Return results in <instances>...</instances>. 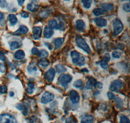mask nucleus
Here are the masks:
<instances>
[{
  "label": "nucleus",
  "instance_id": "nucleus-1",
  "mask_svg": "<svg viewBox=\"0 0 130 123\" xmlns=\"http://www.w3.org/2000/svg\"><path fill=\"white\" fill-rule=\"evenodd\" d=\"M72 62L77 66H83L85 65V58L76 51H73L70 53Z\"/></svg>",
  "mask_w": 130,
  "mask_h": 123
},
{
  "label": "nucleus",
  "instance_id": "nucleus-2",
  "mask_svg": "<svg viewBox=\"0 0 130 123\" xmlns=\"http://www.w3.org/2000/svg\"><path fill=\"white\" fill-rule=\"evenodd\" d=\"M75 43H76V45H77V47L83 50L87 53H88V54L91 53V50H90L89 45L81 36H76V37H75Z\"/></svg>",
  "mask_w": 130,
  "mask_h": 123
},
{
  "label": "nucleus",
  "instance_id": "nucleus-3",
  "mask_svg": "<svg viewBox=\"0 0 130 123\" xmlns=\"http://www.w3.org/2000/svg\"><path fill=\"white\" fill-rule=\"evenodd\" d=\"M124 29V25L121 20L118 18H116L113 22V34L115 36L121 33Z\"/></svg>",
  "mask_w": 130,
  "mask_h": 123
},
{
  "label": "nucleus",
  "instance_id": "nucleus-4",
  "mask_svg": "<svg viewBox=\"0 0 130 123\" xmlns=\"http://www.w3.org/2000/svg\"><path fill=\"white\" fill-rule=\"evenodd\" d=\"M72 80V76L69 74H62L58 78V82L64 88H67L68 84Z\"/></svg>",
  "mask_w": 130,
  "mask_h": 123
},
{
  "label": "nucleus",
  "instance_id": "nucleus-5",
  "mask_svg": "<svg viewBox=\"0 0 130 123\" xmlns=\"http://www.w3.org/2000/svg\"><path fill=\"white\" fill-rule=\"evenodd\" d=\"M124 86V83L120 80H114L110 85L109 89L112 91H118Z\"/></svg>",
  "mask_w": 130,
  "mask_h": 123
},
{
  "label": "nucleus",
  "instance_id": "nucleus-6",
  "mask_svg": "<svg viewBox=\"0 0 130 123\" xmlns=\"http://www.w3.org/2000/svg\"><path fill=\"white\" fill-rule=\"evenodd\" d=\"M0 123H16V121L13 116L9 114H2L0 115Z\"/></svg>",
  "mask_w": 130,
  "mask_h": 123
},
{
  "label": "nucleus",
  "instance_id": "nucleus-7",
  "mask_svg": "<svg viewBox=\"0 0 130 123\" xmlns=\"http://www.w3.org/2000/svg\"><path fill=\"white\" fill-rule=\"evenodd\" d=\"M48 25L49 27H50L51 29H62V27L64 26V23L62 21H59L57 22L55 19H51L50 22H48Z\"/></svg>",
  "mask_w": 130,
  "mask_h": 123
},
{
  "label": "nucleus",
  "instance_id": "nucleus-8",
  "mask_svg": "<svg viewBox=\"0 0 130 123\" xmlns=\"http://www.w3.org/2000/svg\"><path fill=\"white\" fill-rule=\"evenodd\" d=\"M54 95L52 93L50 92H45L43 94L41 98V102L42 104H47V103L50 102L54 99Z\"/></svg>",
  "mask_w": 130,
  "mask_h": 123
},
{
  "label": "nucleus",
  "instance_id": "nucleus-9",
  "mask_svg": "<svg viewBox=\"0 0 130 123\" xmlns=\"http://www.w3.org/2000/svg\"><path fill=\"white\" fill-rule=\"evenodd\" d=\"M70 99L71 100L72 103L74 104H76L79 102L80 97L78 93L75 90H71L69 92Z\"/></svg>",
  "mask_w": 130,
  "mask_h": 123
},
{
  "label": "nucleus",
  "instance_id": "nucleus-10",
  "mask_svg": "<svg viewBox=\"0 0 130 123\" xmlns=\"http://www.w3.org/2000/svg\"><path fill=\"white\" fill-rule=\"evenodd\" d=\"M55 72H56L55 70L53 68H50L47 71V72L45 74V77L49 82H53L54 77L55 76Z\"/></svg>",
  "mask_w": 130,
  "mask_h": 123
},
{
  "label": "nucleus",
  "instance_id": "nucleus-11",
  "mask_svg": "<svg viewBox=\"0 0 130 123\" xmlns=\"http://www.w3.org/2000/svg\"><path fill=\"white\" fill-rule=\"evenodd\" d=\"M32 32H33V34H32L33 38L36 40H39L41 36L42 28L40 27H34L32 29Z\"/></svg>",
  "mask_w": 130,
  "mask_h": 123
},
{
  "label": "nucleus",
  "instance_id": "nucleus-12",
  "mask_svg": "<svg viewBox=\"0 0 130 123\" xmlns=\"http://www.w3.org/2000/svg\"><path fill=\"white\" fill-rule=\"evenodd\" d=\"M94 22L96 24V25L100 27H105L107 24V22L105 19L103 18H97L94 19Z\"/></svg>",
  "mask_w": 130,
  "mask_h": 123
},
{
  "label": "nucleus",
  "instance_id": "nucleus-13",
  "mask_svg": "<svg viewBox=\"0 0 130 123\" xmlns=\"http://www.w3.org/2000/svg\"><path fill=\"white\" fill-rule=\"evenodd\" d=\"M75 26L78 31H83L85 29V24L82 19H77L75 22Z\"/></svg>",
  "mask_w": 130,
  "mask_h": 123
},
{
  "label": "nucleus",
  "instance_id": "nucleus-14",
  "mask_svg": "<svg viewBox=\"0 0 130 123\" xmlns=\"http://www.w3.org/2000/svg\"><path fill=\"white\" fill-rule=\"evenodd\" d=\"M29 31L28 28L25 25H21L17 31L14 32V34L16 35H22V34H25L27 33Z\"/></svg>",
  "mask_w": 130,
  "mask_h": 123
},
{
  "label": "nucleus",
  "instance_id": "nucleus-15",
  "mask_svg": "<svg viewBox=\"0 0 130 123\" xmlns=\"http://www.w3.org/2000/svg\"><path fill=\"white\" fill-rule=\"evenodd\" d=\"M94 122V118L92 115H84L81 118V123H93Z\"/></svg>",
  "mask_w": 130,
  "mask_h": 123
},
{
  "label": "nucleus",
  "instance_id": "nucleus-16",
  "mask_svg": "<svg viewBox=\"0 0 130 123\" xmlns=\"http://www.w3.org/2000/svg\"><path fill=\"white\" fill-rule=\"evenodd\" d=\"M96 79H94V78L90 77L89 79V80L87 82V84H86V88L88 89H91L93 88H94L95 86H96Z\"/></svg>",
  "mask_w": 130,
  "mask_h": 123
},
{
  "label": "nucleus",
  "instance_id": "nucleus-17",
  "mask_svg": "<svg viewBox=\"0 0 130 123\" xmlns=\"http://www.w3.org/2000/svg\"><path fill=\"white\" fill-rule=\"evenodd\" d=\"M53 29H51L50 27H46L44 29V36L46 38H50L51 37L53 36Z\"/></svg>",
  "mask_w": 130,
  "mask_h": 123
},
{
  "label": "nucleus",
  "instance_id": "nucleus-18",
  "mask_svg": "<svg viewBox=\"0 0 130 123\" xmlns=\"http://www.w3.org/2000/svg\"><path fill=\"white\" fill-rule=\"evenodd\" d=\"M14 58L18 60H23L25 58V53L22 50H18L14 53Z\"/></svg>",
  "mask_w": 130,
  "mask_h": 123
},
{
  "label": "nucleus",
  "instance_id": "nucleus-19",
  "mask_svg": "<svg viewBox=\"0 0 130 123\" xmlns=\"http://www.w3.org/2000/svg\"><path fill=\"white\" fill-rule=\"evenodd\" d=\"M100 7L105 12L109 11V10H112L114 9L113 5L111 3H102L100 4Z\"/></svg>",
  "mask_w": 130,
  "mask_h": 123
},
{
  "label": "nucleus",
  "instance_id": "nucleus-20",
  "mask_svg": "<svg viewBox=\"0 0 130 123\" xmlns=\"http://www.w3.org/2000/svg\"><path fill=\"white\" fill-rule=\"evenodd\" d=\"M8 19H9V22H10V25H12V26L16 25L17 22H18V19H17L16 15L13 14H9V16H8Z\"/></svg>",
  "mask_w": 130,
  "mask_h": 123
},
{
  "label": "nucleus",
  "instance_id": "nucleus-21",
  "mask_svg": "<svg viewBox=\"0 0 130 123\" xmlns=\"http://www.w3.org/2000/svg\"><path fill=\"white\" fill-rule=\"evenodd\" d=\"M27 10L31 11V12H34L39 9V5L33 3H29V4L27 5Z\"/></svg>",
  "mask_w": 130,
  "mask_h": 123
},
{
  "label": "nucleus",
  "instance_id": "nucleus-22",
  "mask_svg": "<svg viewBox=\"0 0 130 123\" xmlns=\"http://www.w3.org/2000/svg\"><path fill=\"white\" fill-rule=\"evenodd\" d=\"M27 87L26 89L27 93L31 95L34 92L35 84L32 82H29V83L27 84Z\"/></svg>",
  "mask_w": 130,
  "mask_h": 123
},
{
  "label": "nucleus",
  "instance_id": "nucleus-23",
  "mask_svg": "<svg viewBox=\"0 0 130 123\" xmlns=\"http://www.w3.org/2000/svg\"><path fill=\"white\" fill-rule=\"evenodd\" d=\"M64 42V39L62 38H57L54 40V44H55V49L60 48Z\"/></svg>",
  "mask_w": 130,
  "mask_h": 123
},
{
  "label": "nucleus",
  "instance_id": "nucleus-24",
  "mask_svg": "<svg viewBox=\"0 0 130 123\" xmlns=\"http://www.w3.org/2000/svg\"><path fill=\"white\" fill-rule=\"evenodd\" d=\"M92 12H93L94 15H95L96 16H102V15H104L106 13L105 10H104L102 9H99V8H96V9H94Z\"/></svg>",
  "mask_w": 130,
  "mask_h": 123
},
{
  "label": "nucleus",
  "instance_id": "nucleus-25",
  "mask_svg": "<svg viewBox=\"0 0 130 123\" xmlns=\"http://www.w3.org/2000/svg\"><path fill=\"white\" fill-rule=\"evenodd\" d=\"M37 67L36 66L34 62H32V63L30 64L27 67V71L29 73H34V72H36L37 71Z\"/></svg>",
  "mask_w": 130,
  "mask_h": 123
},
{
  "label": "nucleus",
  "instance_id": "nucleus-26",
  "mask_svg": "<svg viewBox=\"0 0 130 123\" xmlns=\"http://www.w3.org/2000/svg\"><path fill=\"white\" fill-rule=\"evenodd\" d=\"M55 69H56V71L59 73H64V72L67 71V68L64 67L61 64H57L55 66Z\"/></svg>",
  "mask_w": 130,
  "mask_h": 123
},
{
  "label": "nucleus",
  "instance_id": "nucleus-27",
  "mask_svg": "<svg viewBox=\"0 0 130 123\" xmlns=\"http://www.w3.org/2000/svg\"><path fill=\"white\" fill-rule=\"evenodd\" d=\"M83 5L85 9H90L92 5V0H81Z\"/></svg>",
  "mask_w": 130,
  "mask_h": 123
},
{
  "label": "nucleus",
  "instance_id": "nucleus-28",
  "mask_svg": "<svg viewBox=\"0 0 130 123\" xmlns=\"http://www.w3.org/2000/svg\"><path fill=\"white\" fill-rule=\"evenodd\" d=\"M20 46V44L17 42H12L10 44V49L11 50H15L19 48Z\"/></svg>",
  "mask_w": 130,
  "mask_h": 123
},
{
  "label": "nucleus",
  "instance_id": "nucleus-29",
  "mask_svg": "<svg viewBox=\"0 0 130 123\" xmlns=\"http://www.w3.org/2000/svg\"><path fill=\"white\" fill-rule=\"evenodd\" d=\"M48 52L45 49L41 50L40 52H39V57L42 58H46L48 56Z\"/></svg>",
  "mask_w": 130,
  "mask_h": 123
},
{
  "label": "nucleus",
  "instance_id": "nucleus-30",
  "mask_svg": "<svg viewBox=\"0 0 130 123\" xmlns=\"http://www.w3.org/2000/svg\"><path fill=\"white\" fill-rule=\"evenodd\" d=\"M39 65L42 68H45L50 65V62L47 60H42L39 62Z\"/></svg>",
  "mask_w": 130,
  "mask_h": 123
},
{
  "label": "nucleus",
  "instance_id": "nucleus-31",
  "mask_svg": "<svg viewBox=\"0 0 130 123\" xmlns=\"http://www.w3.org/2000/svg\"><path fill=\"white\" fill-rule=\"evenodd\" d=\"M120 123H130L129 119L125 115H120Z\"/></svg>",
  "mask_w": 130,
  "mask_h": 123
},
{
  "label": "nucleus",
  "instance_id": "nucleus-32",
  "mask_svg": "<svg viewBox=\"0 0 130 123\" xmlns=\"http://www.w3.org/2000/svg\"><path fill=\"white\" fill-rule=\"evenodd\" d=\"M73 85H74V86L75 87V88H80L81 87H82V86H83V81H82V80L80 79L77 80L74 82Z\"/></svg>",
  "mask_w": 130,
  "mask_h": 123
},
{
  "label": "nucleus",
  "instance_id": "nucleus-33",
  "mask_svg": "<svg viewBox=\"0 0 130 123\" xmlns=\"http://www.w3.org/2000/svg\"><path fill=\"white\" fill-rule=\"evenodd\" d=\"M99 64H100V66L102 67V68H103V69H108V68H109V66H108L107 62H105V60H104L100 62Z\"/></svg>",
  "mask_w": 130,
  "mask_h": 123
},
{
  "label": "nucleus",
  "instance_id": "nucleus-34",
  "mask_svg": "<svg viewBox=\"0 0 130 123\" xmlns=\"http://www.w3.org/2000/svg\"><path fill=\"white\" fill-rule=\"evenodd\" d=\"M7 91V88L6 86H0V94L6 93Z\"/></svg>",
  "mask_w": 130,
  "mask_h": 123
},
{
  "label": "nucleus",
  "instance_id": "nucleus-35",
  "mask_svg": "<svg viewBox=\"0 0 130 123\" xmlns=\"http://www.w3.org/2000/svg\"><path fill=\"white\" fill-rule=\"evenodd\" d=\"M123 9H124V11H126V12H129L130 11V7H129V3H124L123 5Z\"/></svg>",
  "mask_w": 130,
  "mask_h": 123
},
{
  "label": "nucleus",
  "instance_id": "nucleus-36",
  "mask_svg": "<svg viewBox=\"0 0 130 123\" xmlns=\"http://www.w3.org/2000/svg\"><path fill=\"white\" fill-rule=\"evenodd\" d=\"M112 56H113V58H120L122 54L121 53H120V52L118 51H114L112 52Z\"/></svg>",
  "mask_w": 130,
  "mask_h": 123
},
{
  "label": "nucleus",
  "instance_id": "nucleus-37",
  "mask_svg": "<svg viewBox=\"0 0 130 123\" xmlns=\"http://www.w3.org/2000/svg\"><path fill=\"white\" fill-rule=\"evenodd\" d=\"M7 2L6 0H0V7L2 8H5L7 7Z\"/></svg>",
  "mask_w": 130,
  "mask_h": 123
},
{
  "label": "nucleus",
  "instance_id": "nucleus-38",
  "mask_svg": "<svg viewBox=\"0 0 130 123\" xmlns=\"http://www.w3.org/2000/svg\"><path fill=\"white\" fill-rule=\"evenodd\" d=\"M16 108L18 109L19 110H20V111H24V110H25V106L24 105H23L22 104H18L17 105H16Z\"/></svg>",
  "mask_w": 130,
  "mask_h": 123
},
{
  "label": "nucleus",
  "instance_id": "nucleus-39",
  "mask_svg": "<svg viewBox=\"0 0 130 123\" xmlns=\"http://www.w3.org/2000/svg\"><path fill=\"white\" fill-rule=\"evenodd\" d=\"M39 50L36 47H33L31 50V53H32V54H35V55H37V54H39Z\"/></svg>",
  "mask_w": 130,
  "mask_h": 123
},
{
  "label": "nucleus",
  "instance_id": "nucleus-40",
  "mask_svg": "<svg viewBox=\"0 0 130 123\" xmlns=\"http://www.w3.org/2000/svg\"><path fill=\"white\" fill-rule=\"evenodd\" d=\"M107 97H108V98H109V99H110V100H112V99H115V95H114L112 93H111V92L108 93Z\"/></svg>",
  "mask_w": 130,
  "mask_h": 123
},
{
  "label": "nucleus",
  "instance_id": "nucleus-41",
  "mask_svg": "<svg viewBox=\"0 0 130 123\" xmlns=\"http://www.w3.org/2000/svg\"><path fill=\"white\" fill-rule=\"evenodd\" d=\"M5 71H6L5 66L3 64H2V63H0V72H1V73H5Z\"/></svg>",
  "mask_w": 130,
  "mask_h": 123
},
{
  "label": "nucleus",
  "instance_id": "nucleus-42",
  "mask_svg": "<svg viewBox=\"0 0 130 123\" xmlns=\"http://www.w3.org/2000/svg\"><path fill=\"white\" fill-rule=\"evenodd\" d=\"M110 59H111V58H110V55L109 54H108V53H106V54L104 55V60H105V62H109L110 60Z\"/></svg>",
  "mask_w": 130,
  "mask_h": 123
},
{
  "label": "nucleus",
  "instance_id": "nucleus-43",
  "mask_svg": "<svg viewBox=\"0 0 130 123\" xmlns=\"http://www.w3.org/2000/svg\"><path fill=\"white\" fill-rule=\"evenodd\" d=\"M96 86V88H98V89H102V88H103V84L102 83V82H97L96 84V86Z\"/></svg>",
  "mask_w": 130,
  "mask_h": 123
},
{
  "label": "nucleus",
  "instance_id": "nucleus-44",
  "mask_svg": "<svg viewBox=\"0 0 130 123\" xmlns=\"http://www.w3.org/2000/svg\"><path fill=\"white\" fill-rule=\"evenodd\" d=\"M0 60H2V61L5 60V56L4 53L2 51H0Z\"/></svg>",
  "mask_w": 130,
  "mask_h": 123
},
{
  "label": "nucleus",
  "instance_id": "nucleus-45",
  "mask_svg": "<svg viewBox=\"0 0 130 123\" xmlns=\"http://www.w3.org/2000/svg\"><path fill=\"white\" fill-rule=\"evenodd\" d=\"M66 123H75V120L72 118H68L66 120Z\"/></svg>",
  "mask_w": 130,
  "mask_h": 123
},
{
  "label": "nucleus",
  "instance_id": "nucleus-46",
  "mask_svg": "<svg viewBox=\"0 0 130 123\" xmlns=\"http://www.w3.org/2000/svg\"><path fill=\"white\" fill-rule=\"evenodd\" d=\"M20 16L22 17V18H26L29 17V14L26 12H23L20 14Z\"/></svg>",
  "mask_w": 130,
  "mask_h": 123
},
{
  "label": "nucleus",
  "instance_id": "nucleus-47",
  "mask_svg": "<svg viewBox=\"0 0 130 123\" xmlns=\"http://www.w3.org/2000/svg\"><path fill=\"white\" fill-rule=\"evenodd\" d=\"M5 18V16H4V14L2 13V12H0V22H2L3 20Z\"/></svg>",
  "mask_w": 130,
  "mask_h": 123
},
{
  "label": "nucleus",
  "instance_id": "nucleus-48",
  "mask_svg": "<svg viewBox=\"0 0 130 123\" xmlns=\"http://www.w3.org/2000/svg\"><path fill=\"white\" fill-rule=\"evenodd\" d=\"M17 2H18V4H19L20 6H22L23 4H24V2H25V0H17Z\"/></svg>",
  "mask_w": 130,
  "mask_h": 123
},
{
  "label": "nucleus",
  "instance_id": "nucleus-49",
  "mask_svg": "<svg viewBox=\"0 0 130 123\" xmlns=\"http://www.w3.org/2000/svg\"><path fill=\"white\" fill-rule=\"evenodd\" d=\"M44 44L45 45H46V47H48L49 49H52V45H51L50 44H49V43H46V42H45L44 43Z\"/></svg>",
  "mask_w": 130,
  "mask_h": 123
},
{
  "label": "nucleus",
  "instance_id": "nucleus-50",
  "mask_svg": "<svg viewBox=\"0 0 130 123\" xmlns=\"http://www.w3.org/2000/svg\"><path fill=\"white\" fill-rule=\"evenodd\" d=\"M14 95V92H12V91H11V92H10V93H9V96L10 97H13V96Z\"/></svg>",
  "mask_w": 130,
  "mask_h": 123
},
{
  "label": "nucleus",
  "instance_id": "nucleus-51",
  "mask_svg": "<svg viewBox=\"0 0 130 123\" xmlns=\"http://www.w3.org/2000/svg\"><path fill=\"white\" fill-rule=\"evenodd\" d=\"M65 2H68V1H70V0H64Z\"/></svg>",
  "mask_w": 130,
  "mask_h": 123
}]
</instances>
